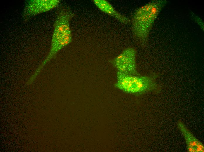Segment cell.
Instances as JSON below:
<instances>
[{"instance_id": "6da1fadb", "label": "cell", "mask_w": 204, "mask_h": 152, "mask_svg": "<svg viewBox=\"0 0 204 152\" xmlns=\"http://www.w3.org/2000/svg\"><path fill=\"white\" fill-rule=\"evenodd\" d=\"M74 15V13L67 6H63L60 9L55 22L51 49L46 62L71 42L72 36L70 23Z\"/></svg>"}, {"instance_id": "7a4b0ae2", "label": "cell", "mask_w": 204, "mask_h": 152, "mask_svg": "<svg viewBox=\"0 0 204 152\" xmlns=\"http://www.w3.org/2000/svg\"><path fill=\"white\" fill-rule=\"evenodd\" d=\"M117 77L115 87L127 93L143 92L150 90L155 86L153 78L150 77L128 75L118 71Z\"/></svg>"}, {"instance_id": "3957f363", "label": "cell", "mask_w": 204, "mask_h": 152, "mask_svg": "<svg viewBox=\"0 0 204 152\" xmlns=\"http://www.w3.org/2000/svg\"><path fill=\"white\" fill-rule=\"evenodd\" d=\"M159 7L151 3L140 8L133 17L132 27L135 35L138 39L146 37L152 24L157 15Z\"/></svg>"}, {"instance_id": "277c9868", "label": "cell", "mask_w": 204, "mask_h": 152, "mask_svg": "<svg viewBox=\"0 0 204 152\" xmlns=\"http://www.w3.org/2000/svg\"><path fill=\"white\" fill-rule=\"evenodd\" d=\"M136 51L132 48L124 50L115 59L114 64L118 72L128 75H138Z\"/></svg>"}, {"instance_id": "5b68a950", "label": "cell", "mask_w": 204, "mask_h": 152, "mask_svg": "<svg viewBox=\"0 0 204 152\" xmlns=\"http://www.w3.org/2000/svg\"><path fill=\"white\" fill-rule=\"evenodd\" d=\"M59 2L58 0L31 1L25 8V16L30 17L49 11L56 7Z\"/></svg>"}, {"instance_id": "8992f818", "label": "cell", "mask_w": 204, "mask_h": 152, "mask_svg": "<svg viewBox=\"0 0 204 152\" xmlns=\"http://www.w3.org/2000/svg\"><path fill=\"white\" fill-rule=\"evenodd\" d=\"M94 4L101 11L117 18L121 22L127 23L128 20L117 12L107 1L104 0H93Z\"/></svg>"}]
</instances>
